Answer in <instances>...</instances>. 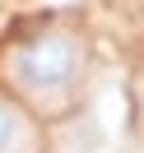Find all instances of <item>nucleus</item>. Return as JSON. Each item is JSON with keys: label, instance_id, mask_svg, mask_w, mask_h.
<instances>
[{"label": "nucleus", "instance_id": "nucleus-1", "mask_svg": "<svg viewBox=\"0 0 144 153\" xmlns=\"http://www.w3.org/2000/svg\"><path fill=\"white\" fill-rule=\"evenodd\" d=\"M79 70H84V42L75 33L33 37L23 47H14V56H10V79L42 107L65 102L70 88L79 84Z\"/></svg>", "mask_w": 144, "mask_h": 153}, {"label": "nucleus", "instance_id": "nucleus-2", "mask_svg": "<svg viewBox=\"0 0 144 153\" xmlns=\"http://www.w3.org/2000/svg\"><path fill=\"white\" fill-rule=\"evenodd\" d=\"M28 149V125L10 102H0V153H23Z\"/></svg>", "mask_w": 144, "mask_h": 153}]
</instances>
